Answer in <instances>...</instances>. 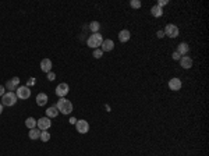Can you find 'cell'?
I'll use <instances>...</instances> for the list:
<instances>
[{
	"mask_svg": "<svg viewBox=\"0 0 209 156\" xmlns=\"http://www.w3.org/2000/svg\"><path fill=\"white\" fill-rule=\"evenodd\" d=\"M56 107L59 109L60 113H63V114H70V113L73 112V103L70 102V100H67L66 98H60L56 103Z\"/></svg>",
	"mask_w": 209,
	"mask_h": 156,
	"instance_id": "cell-1",
	"label": "cell"
},
{
	"mask_svg": "<svg viewBox=\"0 0 209 156\" xmlns=\"http://www.w3.org/2000/svg\"><path fill=\"white\" fill-rule=\"evenodd\" d=\"M102 42H103V38H102V34H92L91 36L88 38V41H86V45H88L89 47L92 49H99L102 45Z\"/></svg>",
	"mask_w": 209,
	"mask_h": 156,
	"instance_id": "cell-2",
	"label": "cell"
},
{
	"mask_svg": "<svg viewBox=\"0 0 209 156\" xmlns=\"http://www.w3.org/2000/svg\"><path fill=\"white\" fill-rule=\"evenodd\" d=\"M17 95L14 92H6L4 95L2 96V105L3 106H14L17 103Z\"/></svg>",
	"mask_w": 209,
	"mask_h": 156,
	"instance_id": "cell-3",
	"label": "cell"
},
{
	"mask_svg": "<svg viewBox=\"0 0 209 156\" xmlns=\"http://www.w3.org/2000/svg\"><path fill=\"white\" fill-rule=\"evenodd\" d=\"M15 95H17L18 99H28V98L31 96V89L28 88L27 85L25 86H18L17 89H15Z\"/></svg>",
	"mask_w": 209,
	"mask_h": 156,
	"instance_id": "cell-4",
	"label": "cell"
},
{
	"mask_svg": "<svg viewBox=\"0 0 209 156\" xmlns=\"http://www.w3.org/2000/svg\"><path fill=\"white\" fill-rule=\"evenodd\" d=\"M165 35H167L169 38H177L179 36V27L174 24H167L166 28H165Z\"/></svg>",
	"mask_w": 209,
	"mask_h": 156,
	"instance_id": "cell-5",
	"label": "cell"
},
{
	"mask_svg": "<svg viewBox=\"0 0 209 156\" xmlns=\"http://www.w3.org/2000/svg\"><path fill=\"white\" fill-rule=\"evenodd\" d=\"M75 128L80 134H86V132L89 131V123L86 121V120H77Z\"/></svg>",
	"mask_w": 209,
	"mask_h": 156,
	"instance_id": "cell-6",
	"label": "cell"
},
{
	"mask_svg": "<svg viewBox=\"0 0 209 156\" xmlns=\"http://www.w3.org/2000/svg\"><path fill=\"white\" fill-rule=\"evenodd\" d=\"M69 91H70V86H69V84H66V82H62V84H59L56 88V95L57 96H60V98H64L69 93Z\"/></svg>",
	"mask_w": 209,
	"mask_h": 156,
	"instance_id": "cell-7",
	"label": "cell"
},
{
	"mask_svg": "<svg viewBox=\"0 0 209 156\" xmlns=\"http://www.w3.org/2000/svg\"><path fill=\"white\" fill-rule=\"evenodd\" d=\"M50 125H52V121H50L49 117H41V119L38 120V124H36V127L41 130V131L47 130Z\"/></svg>",
	"mask_w": 209,
	"mask_h": 156,
	"instance_id": "cell-8",
	"label": "cell"
},
{
	"mask_svg": "<svg viewBox=\"0 0 209 156\" xmlns=\"http://www.w3.org/2000/svg\"><path fill=\"white\" fill-rule=\"evenodd\" d=\"M18 85H20V78L18 77H13L10 81H7L6 82V89H8V92H13L14 89H17Z\"/></svg>",
	"mask_w": 209,
	"mask_h": 156,
	"instance_id": "cell-9",
	"label": "cell"
},
{
	"mask_svg": "<svg viewBox=\"0 0 209 156\" xmlns=\"http://www.w3.org/2000/svg\"><path fill=\"white\" fill-rule=\"evenodd\" d=\"M101 47H102V52H112L114 49V42L112 39H103Z\"/></svg>",
	"mask_w": 209,
	"mask_h": 156,
	"instance_id": "cell-10",
	"label": "cell"
},
{
	"mask_svg": "<svg viewBox=\"0 0 209 156\" xmlns=\"http://www.w3.org/2000/svg\"><path fill=\"white\" fill-rule=\"evenodd\" d=\"M41 70L46 74L50 73V71H52V60H50V58H43V60L41 61Z\"/></svg>",
	"mask_w": 209,
	"mask_h": 156,
	"instance_id": "cell-11",
	"label": "cell"
},
{
	"mask_svg": "<svg viewBox=\"0 0 209 156\" xmlns=\"http://www.w3.org/2000/svg\"><path fill=\"white\" fill-rule=\"evenodd\" d=\"M169 89H172V91L181 89V81H180V78H172L169 81Z\"/></svg>",
	"mask_w": 209,
	"mask_h": 156,
	"instance_id": "cell-12",
	"label": "cell"
},
{
	"mask_svg": "<svg viewBox=\"0 0 209 156\" xmlns=\"http://www.w3.org/2000/svg\"><path fill=\"white\" fill-rule=\"evenodd\" d=\"M177 53L180 54V56H185V54L190 52V45L187 43V42H181V43L177 46Z\"/></svg>",
	"mask_w": 209,
	"mask_h": 156,
	"instance_id": "cell-13",
	"label": "cell"
},
{
	"mask_svg": "<svg viewBox=\"0 0 209 156\" xmlns=\"http://www.w3.org/2000/svg\"><path fill=\"white\" fill-rule=\"evenodd\" d=\"M180 64H181L183 68H185V70H188V68L192 67V58L190 56H183L180 58Z\"/></svg>",
	"mask_w": 209,
	"mask_h": 156,
	"instance_id": "cell-14",
	"label": "cell"
},
{
	"mask_svg": "<svg viewBox=\"0 0 209 156\" xmlns=\"http://www.w3.org/2000/svg\"><path fill=\"white\" fill-rule=\"evenodd\" d=\"M131 38V34L128 29H121L120 32H118V41L120 42H128Z\"/></svg>",
	"mask_w": 209,
	"mask_h": 156,
	"instance_id": "cell-15",
	"label": "cell"
},
{
	"mask_svg": "<svg viewBox=\"0 0 209 156\" xmlns=\"http://www.w3.org/2000/svg\"><path fill=\"white\" fill-rule=\"evenodd\" d=\"M36 103H38V106H45L47 103V95L46 93H43V92H41V93H38L36 95Z\"/></svg>",
	"mask_w": 209,
	"mask_h": 156,
	"instance_id": "cell-16",
	"label": "cell"
},
{
	"mask_svg": "<svg viewBox=\"0 0 209 156\" xmlns=\"http://www.w3.org/2000/svg\"><path fill=\"white\" fill-rule=\"evenodd\" d=\"M151 14H152L153 17L159 18V17L163 15V10H162V7H159L157 4H155V6H152V8H151Z\"/></svg>",
	"mask_w": 209,
	"mask_h": 156,
	"instance_id": "cell-17",
	"label": "cell"
},
{
	"mask_svg": "<svg viewBox=\"0 0 209 156\" xmlns=\"http://www.w3.org/2000/svg\"><path fill=\"white\" fill-rule=\"evenodd\" d=\"M59 109H57L56 106H50V107H47V110H46V117H57V114H59Z\"/></svg>",
	"mask_w": 209,
	"mask_h": 156,
	"instance_id": "cell-18",
	"label": "cell"
},
{
	"mask_svg": "<svg viewBox=\"0 0 209 156\" xmlns=\"http://www.w3.org/2000/svg\"><path fill=\"white\" fill-rule=\"evenodd\" d=\"M28 136H30L32 141L41 138V130L39 128H32V130H30V134H28Z\"/></svg>",
	"mask_w": 209,
	"mask_h": 156,
	"instance_id": "cell-19",
	"label": "cell"
},
{
	"mask_svg": "<svg viewBox=\"0 0 209 156\" xmlns=\"http://www.w3.org/2000/svg\"><path fill=\"white\" fill-rule=\"evenodd\" d=\"M36 124H38V120H35L34 117H28V119L25 120V125H27L30 130L36 128Z\"/></svg>",
	"mask_w": 209,
	"mask_h": 156,
	"instance_id": "cell-20",
	"label": "cell"
},
{
	"mask_svg": "<svg viewBox=\"0 0 209 156\" xmlns=\"http://www.w3.org/2000/svg\"><path fill=\"white\" fill-rule=\"evenodd\" d=\"M89 29H91V31L94 32V34H96V32H98L99 29H101V24H99L98 21H92L91 24H89Z\"/></svg>",
	"mask_w": 209,
	"mask_h": 156,
	"instance_id": "cell-21",
	"label": "cell"
},
{
	"mask_svg": "<svg viewBox=\"0 0 209 156\" xmlns=\"http://www.w3.org/2000/svg\"><path fill=\"white\" fill-rule=\"evenodd\" d=\"M41 139L43 142H47L50 139V134L47 132V130H45V131H41Z\"/></svg>",
	"mask_w": 209,
	"mask_h": 156,
	"instance_id": "cell-22",
	"label": "cell"
},
{
	"mask_svg": "<svg viewBox=\"0 0 209 156\" xmlns=\"http://www.w3.org/2000/svg\"><path fill=\"white\" fill-rule=\"evenodd\" d=\"M102 56H103V52H102V49H94V57L95 58H101Z\"/></svg>",
	"mask_w": 209,
	"mask_h": 156,
	"instance_id": "cell-23",
	"label": "cell"
},
{
	"mask_svg": "<svg viewBox=\"0 0 209 156\" xmlns=\"http://www.w3.org/2000/svg\"><path fill=\"white\" fill-rule=\"evenodd\" d=\"M130 6L133 8H140L141 7V2H140V0H133V2L130 3Z\"/></svg>",
	"mask_w": 209,
	"mask_h": 156,
	"instance_id": "cell-24",
	"label": "cell"
},
{
	"mask_svg": "<svg viewBox=\"0 0 209 156\" xmlns=\"http://www.w3.org/2000/svg\"><path fill=\"white\" fill-rule=\"evenodd\" d=\"M35 84H36V80H35V78H30V80L27 81V86L28 88L32 86V85H35Z\"/></svg>",
	"mask_w": 209,
	"mask_h": 156,
	"instance_id": "cell-25",
	"label": "cell"
},
{
	"mask_svg": "<svg viewBox=\"0 0 209 156\" xmlns=\"http://www.w3.org/2000/svg\"><path fill=\"white\" fill-rule=\"evenodd\" d=\"M54 78H56V74H54L53 71H50V73H47V80H49V81H53Z\"/></svg>",
	"mask_w": 209,
	"mask_h": 156,
	"instance_id": "cell-26",
	"label": "cell"
},
{
	"mask_svg": "<svg viewBox=\"0 0 209 156\" xmlns=\"http://www.w3.org/2000/svg\"><path fill=\"white\" fill-rule=\"evenodd\" d=\"M172 57H173V60H179V58H181V56H180L177 52H174V53L172 54Z\"/></svg>",
	"mask_w": 209,
	"mask_h": 156,
	"instance_id": "cell-27",
	"label": "cell"
},
{
	"mask_svg": "<svg viewBox=\"0 0 209 156\" xmlns=\"http://www.w3.org/2000/svg\"><path fill=\"white\" fill-rule=\"evenodd\" d=\"M156 36L159 38V39H162L163 36H165V32H163V31H157L156 32Z\"/></svg>",
	"mask_w": 209,
	"mask_h": 156,
	"instance_id": "cell-28",
	"label": "cell"
},
{
	"mask_svg": "<svg viewBox=\"0 0 209 156\" xmlns=\"http://www.w3.org/2000/svg\"><path fill=\"white\" fill-rule=\"evenodd\" d=\"M167 0H160V2H157V6H159V7H162V6H165V4H167Z\"/></svg>",
	"mask_w": 209,
	"mask_h": 156,
	"instance_id": "cell-29",
	"label": "cell"
},
{
	"mask_svg": "<svg viewBox=\"0 0 209 156\" xmlns=\"http://www.w3.org/2000/svg\"><path fill=\"white\" fill-rule=\"evenodd\" d=\"M4 93H6V88L3 85H0V96H3Z\"/></svg>",
	"mask_w": 209,
	"mask_h": 156,
	"instance_id": "cell-30",
	"label": "cell"
},
{
	"mask_svg": "<svg viewBox=\"0 0 209 156\" xmlns=\"http://www.w3.org/2000/svg\"><path fill=\"white\" fill-rule=\"evenodd\" d=\"M70 123H71V124H75V123H77V119H75V117H71V119H70Z\"/></svg>",
	"mask_w": 209,
	"mask_h": 156,
	"instance_id": "cell-31",
	"label": "cell"
},
{
	"mask_svg": "<svg viewBox=\"0 0 209 156\" xmlns=\"http://www.w3.org/2000/svg\"><path fill=\"white\" fill-rule=\"evenodd\" d=\"M2 113H3V105L0 103V114H2Z\"/></svg>",
	"mask_w": 209,
	"mask_h": 156,
	"instance_id": "cell-32",
	"label": "cell"
}]
</instances>
